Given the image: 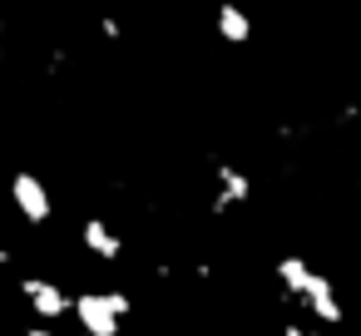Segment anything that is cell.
<instances>
[{"mask_svg": "<svg viewBox=\"0 0 361 336\" xmlns=\"http://www.w3.org/2000/svg\"><path fill=\"white\" fill-rule=\"evenodd\" d=\"M312 277H317V267H312L307 257H297V252L277 257V282H282V297H287V301H302V292H307Z\"/></svg>", "mask_w": 361, "mask_h": 336, "instance_id": "8992f818", "label": "cell"}, {"mask_svg": "<svg viewBox=\"0 0 361 336\" xmlns=\"http://www.w3.org/2000/svg\"><path fill=\"white\" fill-rule=\"evenodd\" d=\"M20 297H25V306H30L40 321H60V316H70V306H75V297H70L60 282H50V277H20Z\"/></svg>", "mask_w": 361, "mask_h": 336, "instance_id": "3957f363", "label": "cell"}, {"mask_svg": "<svg viewBox=\"0 0 361 336\" xmlns=\"http://www.w3.org/2000/svg\"><path fill=\"white\" fill-rule=\"evenodd\" d=\"M25 336H55V331H50V326H30Z\"/></svg>", "mask_w": 361, "mask_h": 336, "instance_id": "7c38bea8", "label": "cell"}, {"mask_svg": "<svg viewBox=\"0 0 361 336\" xmlns=\"http://www.w3.org/2000/svg\"><path fill=\"white\" fill-rule=\"evenodd\" d=\"M297 306H307L322 326H341V316H346V311H341V301H336V287H331V277H326V272H317V277L307 282V292H302V301H297Z\"/></svg>", "mask_w": 361, "mask_h": 336, "instance_id": "277c9868", "label": "cell"}, {"mask_svg": "<svg viewBox=\"0 0 361 336\" xmlns=\"http://www.w3.org/2000/svg\"><path fill=\"white\" fill-rule=\"evenodd\" d=\"M218 35L228 45H247L252 40V20L238 11V6H218Z\"/></svg>", "mask_w": 361, "mask_h": 336, "instance_id": "ba28073f", "label": "cell"}, {"mask_svg": "<svg viewBox=\"0 0 361 336\" xmlns=\"http://www.w3.org/2000/svg\"><path fill=\"white\" fill-rule=\"evenodd\" d=\"M11 203H16V213H20L30 228H45V223L55 218V198H50V188H45L35 173H16V178H11Z\"/></svg>", "mask_w": 361, "mask_h": 336, "instance_id": "7a4b0ae2", "label": "cell"}, {"mask_svg": "<svg viewBox=\"0 0 361 336\" xmlns=\"http://www.w3.org/2000/svg\"><path fill=\"white\" fill-rule=\"evenodd\" d=\"M228 213H233V203H228V198L218 193V198H213V218H228Z\"/></svg>", "mask_w": 361, "mask_h": 336, "instance_id": "30bf717a", "label": "cell"}, {"mask_svg": "<svg viewBox=\"0 0 361 336\" xmlns=\"http://www.w3.org/2000/svg\"><path fill=\"white\" fill-rule=\"evenodd\" d=\"M0 35H6V20H0Z\"/></svg>", "mask_w": 361, "mask_h": 336, "instance_id": "5bb4252c", "label": "cell"}, {"mask_svg": "<svg viewBox=\"0 0 361 336\" xmlns=\"http://www.w3.org/2000/svg\"><path fill=\"white\" fill-rule=\"evenodd\" d=\"M0 272H6V237H0Z\"/></svg>", "mask_w": 361, "mask_h": 336, "instance_id": "4fadbf2b", "label": "cell"}, {"mask_svg": "<svg viewBox=\"0 0 361 336\" xmlns=\"http://www.w3.org/2000/svg\"><path fill=\"white\" fill-rule=\"evenodd\" d=\"M282 336H317V331H312V326H297V321H287V326H282Z\"/></svg>", "mask_w": 361, "mask_h": 336, "instance_id": "8fae6325", "label": "cell"}, {"mask_svg": "<svg viewBox=\"0 0 361 336\" xmlns=\"http://www.w3.org/2000/svg\"><path fill=\"white\" fill-rule=\"evenodd\" d=\"M80 242H85V252H90V257H99V262H109V267L124 257V237H119V232H114L104 218H85Z\"/></svg>", "mask_w": 361, "mask_h": 336, "instance_id": "5b68a950", "label": "cell"}, {"mask_svg": "<svg viewBox=\"0 0 361 336\" xmlns=\"http://www.w3.org/2000/svg\"><path fill=\"white\" fill-rule=\"evenodd\" d=\"M80 336H85V331H80Z\"/></svg>", "mask_w": 361, "mask_h": 336, "instance_id": "9a60e30c", "label": "cell"}, {"mask_svg": "<svg viewBox=\"0 0 361 336\" xmlns=\"http://www.w3.org/2000/svg\"><path fill=\"white\" fill-rule=\"evenodd\" d=\"M70 316L80 321V331H85V336H119V331H124V316L114 311L109 292H75Z\"/></svg>", "mask_w": 361, "mask_h": 336, "instance_id": "6da1fadb", "label": "cell"}, {"mask_svg": "<svg viewBox=\"0 0 361 336\" xmlns=\"http://www.w3.org/2000/svg\"><path fill=\"white\" fill-rule=\"evenodd\" d=\"M99 35H104V40H119L124 25H119V20H99Z\"/></svg>", "mask_w": 361, "mask_h": 336, "instance_id": "9c48e42d", "label": "cell"}, {"mask_svg": "<svg viewBox=\"0 0 361 336\" xmlns=\"http://www.w3.org/2000/svg\"><path fill=\"white\" fill-rule=\"evenodd\" d=\"M213 173H218V193H223L233 208L252 198V178H247L243 168H233V163H213Z\"/></svg>", "mask_w": 361, "mask_h": 336, "instance_id": "52a82bcc", "label": "cell"}]
</instances>
